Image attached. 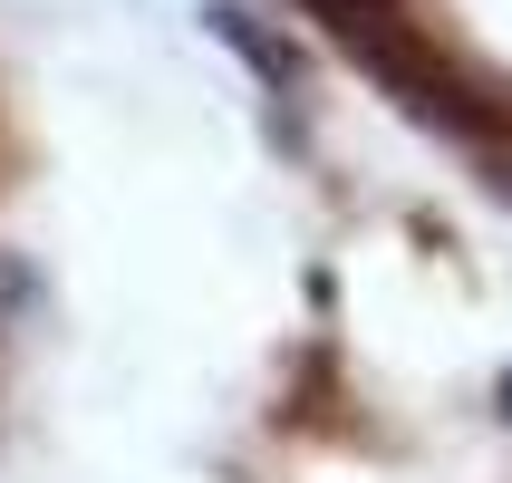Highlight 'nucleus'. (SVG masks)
I'll return each instance as SVG.
<instances>
[{"label":"nucleus","mask_w":512,"mask_h":483,"mask_svg":"<svg viewBox=\"0 0 512 483\" xmlns=\"http://www.w3.org/2000/svg\"><path fill=\"white\" fill-rule=\"evenodd\" d=\"M503 416H512V368H503Z\"/></svg>","instance_id":"f257e3e1"}]
</instances>
